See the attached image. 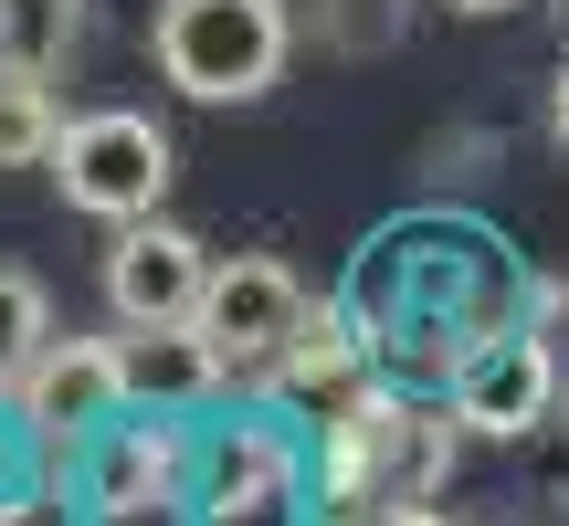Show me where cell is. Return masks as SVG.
Returning a JSON list of instances; mask_svg holds the SVG:
<instances>
[{
    "label": "cell",
    "mask_w": 569,
    "mask_h": 526,
    "mask_svg": "<svg viewBox=\"0 0 569 526\" xmlns=\"http://www.w3.org/2000/svg\"><path fill=\"white\" fill-rule=\"evenodd\" d=\"M443 401H453V422H465L475 443H528L559 411V347L538 337L528 316H507L443 368Z\"/></svg>",
    "instance_id": "5"
},
{
    "label": "cell",
    "mask_w": 569,
    "mask_h": 526,
    "mask_svg": "<svg viewBox=\"0 0 569 526\" xmlns=\"http://www.w3.org/2000/svg\"><path fill=\"white\" fill-rule=\"evenodd\" d=\"M401 0H327V11H317V42H327V53H401Z\"/></svg>",
    "instance_id": "16"
},
{
    "label": "cell",
    "mask_w": 569,
    "mask_h": 526,
    "mask_svg": "<svg viewBox=\"0 0 569 526\" xmlns=\"http://www.w3.org/2000/svg\"><path fill=\"white\" fill-rule=\"evenodd\" d=\"M380 390V358H369V337L348 326V305H306V326L284 337V358L264 368V401L284 422H348V411Z\"/></svg>",
    "instance_id": "9"
},
{
    "label": "cell",
    "mask_w": 569,
    "mask_h": 526,
    "mask_svg": "<svg viewBox=\"0 0 569 526\" xmlns=\"http://www.w3.org/2000/svg\"><path fill=\"white\" fill-rule=\"evenodd\" d=\"M306 284H296V263H274V253H232V263H211V284H201V337L222 347V368L232 380H264V368L284 358V337L306 326Z\"/></svg>",
    "instance_id": "8"
},
{
    "label": "cell",
    "mask_w": 569,
    "mask_h": 526,
    "mask_svg": "<svg viewBox=\"0 0 569 526\" xmlns=\"http://www.w3.org/2000/svg\"><path fill=\"white\" fill-rule=\"evenodd\" d=\"M190 474H201V453L180 443V422L169 411H117V422L84 443V506L96 516H180L190 506Z\"/></svg>",
    "instance_id": "7"
},
{
    "label": "cell",
    "mask_w": 569,
    "mask_h": 526,
    "mask_svg": "<svg viewBox=\"0 0 569 526\" xmlns=\"http://www.w3.org/2000/svg\"><path fill=\"white\" fill-rule=\"evenodd\" d=\"M549 127H559V148H569V63H559V84H549Z\"/></svg>",
    "instance_id": "19"
},
{
    "label": "cell",
    "mask_w": 569,
    "mask_h": 526,
    "mask_svg": "<svg viewBox=\"0 0 569 526\" xmlns=\"http://www.w3.org/2000/svg\"><path fill=\"white\" fill-rule=\"evenodd\" d=\"M148 53L190 105H253L296 53V21L284 0H159Z\"/></svg>",
    "instance_id": "3"
},
{
    "label": "cell",
    "mask_w": 569,
    "mask_h": 526,
    "mask_svg": "<svg viewBox=\"0 0 569 526\" xmlns=\"http://www.w3.org/2000/svg\"><path fill=\"white\" fill-rule=\"evenodd\" d=\"M296 474H306L296 432H274V422H232V432H211V443H201L190 506H201V526H274L284 506H296Z\"/></svg>",
    "instance_id": "10"
},
{
    "label": "cell",
    "mask_w": 569,
    "mask_h": 526,
    "mask_svg": "<svg viewBox=\"0 0 569 526\" xmlns=\"http://www.w3.org/2000/svg\"><path fill=\"white\" fill-rule=\"evenodd\" d=\"M42 337H53V305H42V284L0 263V390L32 368V347H42Z\"/></svg>",
    "instance_id": "15"
},
{
    "label": "cell",
    "mask_w": 569,
    "mask_h": 526,
    "mask_svg": "<svg viewBox=\"0 0 569 526\" xmlns=\"http://www.w3.org/2000/svg\"><path fill=\"white\" fill-rule=\"evenodd\" d=\"M443 11H465V21H496V11H528V0H443Z\"/></svg>",
    "instance_id": "20"
},
{
    "label": "cell",
    "mask_w": 569,
    "mask_h": 526,
    "mask_svg": "<svg viewBox=\"0 0 569 526\" xmlns=\"http://www.w3.org/2000/svg\"><path fill=\"white\" fill-rule=\"evenodd\" d=\"M117 358H127V411H201L222 401V347L201 337V316H169V326H117Z\"/></svg>",
    "instance_id": "12"
},
{
    "label": "cell",
    "mask_w": 569,
    "mask_h": 526,
    "mask_svg": "<svg viewBox=\"0 0 569 526\" xmlns=\"http://www.w3.org/2000/svg\"><path fill=\"white\" fill-rule=\"evenodd\" d=\"M11 411H21V432H32L42 453H84V443L127 411V358H117V337H42L32 368L11 380Z\"/></svg>",
    "instance_id": "6"
},
{
    "label": "cell",
    "mask_w": 569,
    "mask_h": 526,
    "mask_svg": "<svg viewBox=\"0 0 569 526\" xmlns=\"http://www.w3.org/2000/svg\"><path fill=\"white\" fill-rule=\"evenodd\" d=\"M338 305H348V326L369 337L380 380H411V368L443 380L486 326H507L517 305H528V274L507 263L496 232L422 211V222L369 232V253L348 263V295H338Z\"/></svg>",
    "instance_id": "1"
},
{
    "label": "cell",
    "mask_w": 569,
    "mask_h": 526,
    "mask_svg": "<svg viewBox=\"0 0 569 526\" xmlns=\"http://www.w3.org/2000/svg\"><path fill=\"white\" fill-rule=\"evenodd\" d=\"M42 506H32V495H0V526H32Z\"/></svg>",
    "instance_id": "21"
},
{
    "label": "cell",
    "mask_w": 569,
    "mask_h": 526,
    "mask_svg": "<svg viewBox=\"0 0 569 526\" xmlns=\"http://www.w3.org/2000/svg\"><path fill=\"white\" fill-rule=\"evenodd\" d=\"M32 474H42V443L21 432V411H11V422H0V495H42Z\"/></svg>",
    "instance_id": "17"
},
{
    "label": "cell",
    "mask_w": 569,
    "mask_h": 526,
    "mask_svg": "<svg viewBox=\"0 0 569 526\" xmlns=\"http://www.w3.org/2000/svg\"><path fill=\"white\" fill-rule=\"evenodd\" d=\"M53 138H63V105L42 74H0V169H53Z\"/></svg>",
    "instance_id": "14"
},
{
    "label": "cell",
    "mask_w": 569,
    "mask_h": 526,
    "mask_svg": "<svg viewBox=\"0 0 569 526\" xmlns=\"http://www.w3.org/2000/svg\"><path fill=\"white\" fill-rule=\"evenodd\" d=\"M317 474L338 506H432V485L453 474V443H465V422H453V401H411L401 380H380L348 422L317 432Z\"/></svg>",
    "instance_id": "2"
},
{
    "label": "cell",
    "mask_w": 569,
    "mask_h": 526,
    "mask_svg": "<svg viewBox=\"0 0 569 526\" xmlns=\"http://www.w3.org/2000/svg\"><path fill=\"white\" fill-rule=\"evenodd\" d=\"M338 526H443V516H432V506H348Z\"/></svg>",
    "instance_id": "18"
},
{
    "label": "cell",
    "mask_w": 569,
    "mask_h": 526,
    "mask_svg": "<svg viewBox=\"0 0 569 526\" xmlns=\"http://www.w3.org/2000/svg\"><path fill=\"white\" fill-rule=\"evenodd\" d=\"M53 190L84 222H148L169 201V127L138 105H96V117H63L53 138Z\"/></svg>",
    "instance_id": "4"
},
{
    "label": "cell",
    "mask_w": 569,
    "mask_h": 526,
    "mask_svg": "<svg viewBox=\"0 0 569 526\" xmlns=\"http://www.w3.org/2000/svg\"><path fill=\"white\" fill-rule=\"evenodd\" d=\"M84 0H0V74H63Z\"/></svg>",
    "instance_id": "13"
},
{
    "label": "cell",
    "mask_w": 569,
    "mask_h": 526,
    "mask_svg": "<svg viewBox=\"0 0 569 526\" xmlns=\"http://www.w3.org/2000/svg\"><path fill=\"white\" fill-rule=\"evenodd\" d=\"M201 284L211 253L190 243L180 222H117V253H106V316L117 326H169V316H201Z\"/></svg>",
    "instance_id": "11"
}]
</instances>
